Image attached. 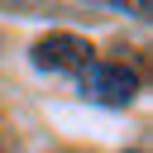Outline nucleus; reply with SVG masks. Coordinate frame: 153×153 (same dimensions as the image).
<instances>
[{"instance_id":"1","label":"nucleus","mask_w":153,"mask_h":153,"mask_svg":"<svg viewBox=\"0 0 153 153\" xmlns=\"http://www.w3.org/2000/svg\"><path fill=\"white\" fill-rule=\"evenodd\" d=\"M76 76H81V96L105 105V110H124V105L139 100V72L124 67V62H91Z\"/></svg>"},{"instance_id":"3","label":"nucleus","mask_w":153,"mask_h":153,"mask_svg":"<svg viewBox=\"0 0 153 153\" xmlns=\"http://www.w3.org/2000/svg\"><path fill=\"white\" fill-rule=\"evenodd\" d=\"M129 153H139V148H129Z\"/></svg>"},{"instance_id":"2","label":"nucleus","mask_w":153,"mask_h":153,"mask_svg":"<svg viewBox=\"0 0 153 153\" xmlns=\"http://www.w3.org/2000/svg\"><path fill=\"white\" fill-rule=\"evenodd\" d=\"M29 62L38 72H86L96 57H91V43L81 33H48L29 48Z\"/></svg>"}]
</instances>
